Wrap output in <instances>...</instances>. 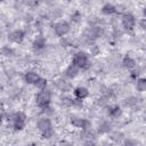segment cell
Instances as JSON below:
<instances>
[{
	"mask_svg": "<svg viewBox=\"0 0 146 146\" xmlns=\"http://www.w3.org/2000/svg\"><path fill=\"white\" fill-rule=\"evenodd\" d=\"M52 129L50 128V129H48V130H46V131H42V137L43 138H51V136H52Z\"/></svg>",
	"mask_w": 146,
	"mask_h": 146,
	"instance_id": "22",
	"label": "cell"
},
{
	"mask_svg": "<svg viewBox=\"0 0 146 146\" xmlns=\"http://www.w3.org/2000/svg\"><path fill=\"white\" fill-rule=\"evenodd\" d=\"M114 141H120L122 138H123V135L121 133V132H115V133H113L112 135V137H111Z\"/></svg>",
	"mask_w": 146,
	"mask_h": 146,
	"instance_id": "21",
	"label": "cell"
},
{
	"mask_svg": "<svg viewBox=\"0 0 146 146\" xmlns=\"http://www.w3.org/2000/svg\"><path fill=\"white\" fill-rule=\"evenodd\" d=\"M25 80L30 84H35V82L39 80V75L36 73H34V72H27L25 74Z\"/></svg>",
	"mask_w": 146,
	"mask_h": 146,
	"instance_id": "11",
	"label": "cell"
},
{
	"mask_svg": "<svg viewBox=\"0 0 146 146\" xmlns=\"http://www.w3.org/2000/svg\"><path fill=\"white\" fill-rule=\"evenodd\" d=\"M35 86L39 89H44L46 86H47V80L46 79H42V78H39V80L35 82Z\"/></svg>",
	"mask_w": 146,
	"mask_h": 146,
	"instance_id": "18",
	"label": "cell"
},
{
	"mask_svg": "<svg viewBox=\"0 0 146 146\" xmlns=\"http://www.w3.org/2000/svg\"><path fill=\"white\" fill-rule=\"evenodd\" d=\"M25 120H26V116H25L24 113H22V112L16 113V114L13 116L14 128H15L16 130H22V129L25 127Z\"/></svg>",
	"mask_w": 146,
	"mask_h": 146,
	"instance_id": "3",
	"label": "cell"
},
{
	"mask_svg": "<svg viewBox=\"0 0 146 146\" xmlns=\"http://www.w3.org/2000/svg\"><path fill=\"white\" fill-rule=\"evenodd\" d=\"M122 25L125 30H132L135 26V17L131 14H124L122 17Z\"/></svg>",
	"mask_w": 146,
	"mask_h": 146,
	"instance_id": "5",
	"label": "cell"
},
{
	"mask_svg": "<svg viewBox=\"0 0 146 146\" xmlns=\"http://www.w3.org/2000/svg\"><path fill=\"white\" fill-rule=\"evenodd\" d=\"M135 60L132 59V58H130V57H128V56H125L124 58H123V65H124V67H128V68H132V67H135Z\"/></svg>",
	"mask_w": 146,
	"mask_h": 146,
	"instance_id": "14",
	"label": "cell"
},
{
	"mask_svg": "<svg viewBox=\"0 0 146 146\" xmlns=\"http://www.w3.org/2000/svg\"><path fill=\"white\" fill-rule=\"evenodd\" d=\"M36 103L39 105V107L46 110L50 103V92L47 91V90H43V91H40L38 95H36Z\"/></svg>",
	"mask_w": 146,
	"mask_h": 146,
	"instance_id": "2",
	"label": "cell"
},
{
	"mask_svg": "<svg viewBox=\"0 0 146 146\" xmlns=\"http://www.w3.org/2000/svg\"><path fill=\"white\" fill-rule=\"evenodd\" d=\"M44 46H46V40H44L42 36L36 38L35 41L33 42V47H34L35 49H42Z\"/></svg>",
	"mask_w": 146,
	"mask_h": 146,
	"instance_id": "12",
	"label": "cell"
},
{
	"mask_svg": "<svg viewBox=\"0 0 146 146\" xmlns=\"http://www.w3.org/2000/svg\"><path fill=\"white\" fill-rule=\"evenodd\" d=\"M1 1H3V0H1Z\"/></svg>",
	"mask_w": 146,
	"mask_h": 146,
	"instance_id": "27",
	"label": "cell"
},
{
	"mask_svg": "<svg viewBox=\"0 0 146 146\" xmlns=\"http://www.w3.org/2000/svg\"><path fill=\"white\" fill-rule=\"evenodd\" d=\"M24 35H25V33H24L23 31L16 30V31L11 32L8 36H9V39H10L11 41H14V42H22L23 39H24Z\"/></svg>",
	"mask_w": 146,
	"mask_h": 146,
	"instance_id": "7",
	"label": "cell"
},
{
	"mask_svg": "<svg viewBox=\"0 0 146 146\" xmlns=\"http://www.w3.org/2000/svg\"><path fill=\"white\" fill-rule=\"evenodd\" d=\"M74 95L78 99H84L86 97H88L89 95V91L87 88H83V87H79L74 90Z\"/></svg>",
	"mask_w": 146,
	"mask_h": 146,
	"instance_id": "9",
	"label": "cell"
},
{
	"mask_svg": "<svg viewBox=\"0 0 146 146\" xmlns=\"http://www.w3.org/2000/svg\"><path fill=\"white\" fill-rule=\"evenodd\" d=\"M67 1H71V0H67Z\"/></svg>",
	"mask_w": 146,
	"mask_h": 146,
	"instance_id": "26",
	"label": "cell"
},
{
	"mask_svg": "<svg viewBox=\"0 0 146 146\" xmlns=\"http://www.w3.org/2000/svg\"><path fill=\"white\" fill-rule=\"evenodd\" d=\"M136 87H137V90L138 91H145L146 90V79H144V78L138 79Z\"/></svg>",
	"mask_w": 146,
	"mask_h": 146,
	"instance_id": "15",
	"label": "cell"
},
{
	"mask_svg": "<svg viewBox=\"0 0 146 146\" xmlns=\"http://www.w3.org/2000/svg\"><path fill=\"white\" fill-rule=\"evenodd\" d=\"M139 24H140V27H141V29L146 30V19H141V21L139 22Z\"/></svg>",
	"mask_w": 146,
	"mask_h": 146,
	"instance_id": "24",
	"label": "cell"
},
{
	"mask_svg": "<svg viewBox=\"0 0 146 146\" xmlns=\"http://www.w3.org/2000/svg\"><path fill=\"white\" fill-rule=\"evenodd\" d=\"M143 14H144V16H145V17H146V7H145V8H144V10H143Z\"/></svg>",
	"mask_w": 146,
	"mask_h": 146,
	"instance_id": "25",
	"label": "cell"
},
{
	"mask_svg": "<svg viewBox=\"0 0 146 146\" xmlns=\"http://www.w3.org/2000/svg\"><path fill=\"white\" fill-rule=\"evenodd\" d=\"M38 128H39L40 131H46V130L50 129V128H51V122H50V120L47 119V117L40 119V120L38 121Z\"/></svg>",
	"mask_w": 146,
	"mask_h": 146,
	"instance_id": "8",
	"label": "cell"
},
{
	"mask_svg": "<svg viewBox=\"0 0 146 146\" xmlns=\"http://www.w3.org/2000/svg\"><path fill=\"white\" fill-rule=\"evenodd\" d=\"M136 103H137V99H136L135 97H130V98H127V99H125V102H124V104H125L127 106H133Z\"/></svg>",
	"mask_w": 146,
	"mask_h": 146,
	"instance_id": "20",
	"label": "cell"
},
{
	"mask_svg": "<svg viewBox=\"0 0 146 146\" xmlns=\"http://www.w3.org/2000/svg\"><path fill=\"white\" fill-rule=\"evenodd\" d=\"M102 11H103L104 14H106V15H110V14H114V13L116 11V9H115V7H114L113 5L107 3V5H105V6L102 8Z\"/></svg>",
	"mask_w": 146,
	"mask_h": 146,
	"instance_id": "13",
	"label": "cell"
},
{
	"mask_svg": "<svg viewBox=\"0 0 146 146\" xmlns=\"http://www.w3.org/2000/svg\"><path fill=\"white\" fill-rule=\"evenodd\" d=\"M94 132L89 129H83V132H82V137L83 138H88V139H92L94 138Z\"/></svg>",
	"mask_w": 146,
	"mask_h": 146,
	"instance_id": "19",
	"label": "cell"
},
{
	"mask_svg": "<svg viewBox=\"0 0 146 146\" xmlns=\"http://www.w3.org/2000/svg\"><path fill=\"white\" fill-rule=\"evenodd\" d=\"M71 123H72L73 125H75V127H78V128H82V129H89V125H90L89 121H87V120H84V119L75 117V116L71 119Z\"/></svg>",
	"mask_w": 146,
	"mask_h": 146,
	"instance_id": "6",
	"label": "cell"
},
{
	"mask_svg": "<svg viewBox=\"0 0 146 146\" xmlns=\"http://www.w3.org/2000/svg\"><path fill=\"white\" fill-rule=\"evenodd\" d=\"M108 114H110L111 116L116 117V116H119V115L121 114V110H120L119 106H113V107H111V108L108 110Z\"/></svg>",
	"mask_w": 146,
	"mask_h": 146,
	"instance_id": "16",
	"label": "cell"
},
{
	"mask_svg": "<svg viewBox=\"0 0 146 146\" xmlns=\"http://www.w3.org/2000/svg\"><path fill=\"white\" fill-rule=\"evenodd\" d=\"M2 54L6 55V56H13V55H14V51H13V49H10V48H8V47H5V48L2 49Z\"/></svg>",
	"mask_w": 146,
	"mask_h": 146,
	"instance_id": "23",
	"label": "cell"
},
{
	"mask_svg": "<svg viewBox=\"0 0 146 146\" xmlns=\"http://www.w3.org/2000/svg\"><path fill=\"white\" fill-rule=\"evenodd\" d=\"M73 64H75L80 68H88L89 65H90L89 59H88V56L84 52H78V54H75L74 57H73Z\"/></svg>",
	"mask_w": 146,
	"mask_h": 146,
	"instance_id": "1",
	"label": "cell"
},
{
	"mask_svg": "<svg viewBox=\"0 0 146 146\" xmlns=\"http://www.w3.org/2000/svg\"><path fill=\"white\" fill-rule=\"evenodd\" d=\"M110 130H111V124H110L108 122H104V123H102V124L99 125V129H98V131H99L100 133L108 132Z\"/></svg>",
	"mask_w": 146,
	"mask_h": 146,
	"instance_id": "17",
	"label": "cell"
},
{
	"mask_svg": "<svg viewBox=\"0 0 146 146\" xmlns=\"http://www.w3.org/2000/svg\"><path fill=\"white\" fill-rule=\"evenodd\" d=\"M79 68L80 67H78L75 64H72V65H70L67 68H66V71H65V74H66V76L67 78H74V76H76V74L79 73Z\"/></svg>",
	"mask_w": 146,
	"mask_h": 146,
	"instance_id": "10",
	"label": "cell"
},
{
	"mask_svg": "<svg viewBox=\"0 0 146 146\" xmlns=\"http://www.w3.org/2000/svg\"><path fill=\"white\" fill-rule=\"evenodd\" d=\"M54 30H55L57 35L63 36L70 32V24L67 22H58L57 24H55Z\"/></svg>",
	"mask_w": 146,
	"mask_h": 146,
	"instance_id": "4",
	"label": "cell"
}]
</instances>
